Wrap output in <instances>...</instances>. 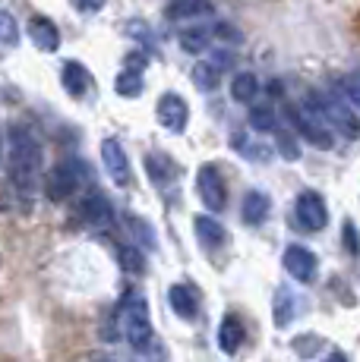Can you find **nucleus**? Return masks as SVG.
Instances as JSON below:
<instances>
[{
  "mask_svg": "<svg viewBox=\"0 0 360 362\" xmlns=\"http://www.w3.org/2000/svg\"><path fill=\"white\" fill-rule=\"evenodd\" d=\"M41 142L26 127L6 129V189L10 199L19 205V211H32L35 192L41 183Z\"/></svg>",
  "mask_w": 360,
  "mask_h": 362,
  "instance_id": "obj_1",
  "label": "nucleus"
},
{
  "mask_svg": "<svg viewBox=\"0 0 360 362\" xmlns=\"http://www.w3.org/2000/svg\"><path fill=\"white\" fill-rule=\"evenodd\" d=\"M114 322H117V334H120L133 350L145 353L152 346V315H149V303L142 299L140 290H127V293L120 296Z\"/></svg>",
  "mask_w": 360,
  "mask_h": 362,
  "instance_id": "obj_2",
  "label": "nucleus"
},
{
  "mask_svg": "<svg viewBox=\"0 0 360 362\" xmlns=\"http://www.w3.org/2000/svg\"><path fill=\"white\" fill-rule=\"evenodd\" d=\"M89 183V164L82 158H64L51 167L45 177V196L51 202H67L73 199L82 186Z\"/></svg>",
  "mask_w": 360,
  "mask_h": 362,
  "instance_id": "obj_3",
  "label": "nucleus"
},
{
  "mask_svg": "<svg viewBox=\"0 0 360 362\" xmlns=\"http://www.w3.org/2000/svg\"><path fill=\"white\" fill-rule=\"evenodd\" d=\"M303 101L313 104L325 120H329V127L338 129L344 139H360V117L354 114V104H344L335 92H325V95L307 92L303 95Z\"/></svg>",
  "mask_w": 360,
  "mask_h": 362,
  "instance_id": "obj_4",
  "label": "nucleus"
},
{
  "mask_svg": "<svg viewBox=\"0 0 360 362\" xmlns=\"http://www.w3.org/2000/svg\"><path fill=\"white\" fill-rule=\"evenodd\" d=\"M285 117H288L291 123H294V129L300 132V136L307 139L310 145H316V148H332V145H335L329 120H325V117H322L310 101H300V107L288 104V107H285Z\"/></svg>",
  "mask_w": 360,
  "mask_h": 362,
  "instance_id": "obj_5",
  "label": "nucleus"
},
{
  "mask_svg": "<svg viewBox=\"0 0 360 362\" xmlns=\"http://www.w3.org/2000/svg\"><path fill=\"white\" fill-rule=\"evenodd\" d=\"M76 221H79L82 227H89V230H108V227L114 224L111 199L99 189L86 192V196L79 199V205H76Z\"/></svg>",
  "mask_w": 360,
  "mask_h": 362,
  "instance_id": "obj_6",
  "label": "nucleus"
},
{
  "mask_svg": "<svg viewBox=\"0 0 360 362\" xmlns=\"http://www.w3.org/2000/svg\"><path fill=\"white\" fill-rule=\"evenodd\" d=\"M196 192L203 199V205L209 211H221L227 202V186H225V177L218 173L215 164H203L196 170Z\"/></svg>",
  "mask_w": 360,
  "mask_h": 362,
  "instance_id": "obj_7",
  "label": "nucleus"
},
{
  "mask_svg": "<svg viewBox=\"0 0 360 362\" xmlns=\"http://www.w3.org/2000/svg\"><path fill=\"white\" fill-rule=\"evenodd\" d=\"M294 214H297V224H300L303 230H322V227L329 224V208H325L320 192H313V189H303L300 196H297Z\"/></svg>",
  "mask_w": 360,
  "mask_h": 362,
  "instance_id": "obj_8",
  "label": "nucleus"
},
{
  "mask_svg": "<svg viewBox=\"0 0 360 362\" xmlns=\"http://www.w3.org/2000/svg\"><path fill=\"white\" fill-rule=\"evenodd\" d=\"M285 271L294 281L313 284L316 274H320V259H316L307 246H288L285 249Z\"/></svg>",
  "mask_w": 360,
  "mask_h": 362,
  "instance_id": "obj_9",
  "label": "nucleus"
},
{
  "mask_svg": "<svg viewBox=\"0 0 360 362\" xmlns=\"http://www.w3.org/2000/svg\"><path fill=\"white\" fill-rule=\"evenodd\" d=\"M158 123H162L168 132H184L186 123H190V107L180 95L168 92L158 98Z\"/></svg>",
  "mask_w": 360,
  "mask_h": 362,
  "instance_id": "obj_10",
  "label": "nucleus"
},
{
  "mask_svg": "<svg viewBox=\"0 0 360 362\" xmlns=\"http://www.w3.org/2000/svg\"><path fill=\"white\" fill-rule=\"evenodd\" d=\"M101 164H105L108 177L114 180L117 186H130V158L117 139H105V142H101Z\"/></svg>",
  "mask_w": 360,
  "mask_h": 362,
  "instance_id": "obj_11",
  "label": "nucleus"
},
{
  "mask_svg": "<svg viewBox=\"0 0 360 362\" xmlns=\"http://www.w3.org/2000/svg\"><path fill=\"white\" fill-rule=\"evenodd\" d=\"M145 173H149V180L158 186V189H171V186L177 183V177H180L177 164L171 161L168 155H162V151L145 155Z\"/></svg>",
  "mask_w": 360,
  "mask_h": 362,
  "instance_id": "obj_12",
  "label": "nucleus"
},
{
  "mask_svg": "<svg viewBox=\"0 0 360 362\" xmlns=\"http://www.w3.org/2000/svg\"><path fill=\"white\" fill-rule=\"evenodd\" d=\"M60 79H64V88L73 95V98H86L89 88H92V73H89L82 64H76V60H67Z\"/></svg>",
  "mask_w": 360,
  "mask_h": 362,
  "instance_id": "obj_13",
  "label": "nucleus"
},
{
  "mask_svg": "<svg viewBox=\"0 0 360 362\" xmlns=\"http://www.w3.org/2000/svg\"><path fill=\"white\" fill-rule=\"evenodd\" d=\"M193 230H196V236H199V243H203L206 249H221L227 243V233H225V227L218 224L215 218H206V214H196L193 218Z\"/></svg>",
  "mask_w": 360,
  "mask_h": 362,
  "instance_id": "obj_14",
  "label": "nucleus"
},
{
  "mask_svg": "<svg viewBox=\"0 0 360 362\" xmlns=\"http://www.w3.org/2000/svg\"><path fill=\"white\" fill-rule=\"evenodd\" d=\"M244 337H247V331H244V322H240L237 315H225L221 318V328H218V346H221V353H237L240 346H244Z\"/></svg>",
  "mask_w": 360,
  "mask_h": 362,
  "instance_id": "obj_15",
  "label": "nucleus"
},
{
  "mask_svg": "<svg viewBox=\"0 0 360 362\" xmlns=\"http://www.w3.org/2000/svg\"><path fill=\"white\" fill-rule=\"evenodd\" d=\"M168 303H171V309L177 312V318L193 322V318L199 315V299L190 287H184V284H174V287L168 290Z\"/></svg>",
  "mask_w": 360,
  "mask_h": 362,
  "instance_id": "obj_16",
  "label": "nucleus"
},
{
  "mask_svg": "<svg viewBox=\"0 0 360 362\" xmlns=\"http://www.w3.org/2000/svg\"><path fill=\"white\" fill-rule=\"evenodd\" d=\"M29 38L35 41L38 51H57V47H60V32H57V25H54L51 19H45V16H35V19L29 23Z\"/></svg>",
  "mask_w": 360,
  "mask_h": 362,
  "instance_id": "obj_17",
  "label": "nucleus"
},
{
  "mask_svg": "<svg viewBox=\"0 0 360 362\" xmlns=\"http://www.w3.org/2000/svg\"><path fill=\"white\" fill-rule=\"evenodd\" d=\"M269 208H272V202H269L266 192H259V189L247 192V196H244V208H240V214H244V224L259 227L262 221L269 218Z\"/></svg>",
  "mask_w": 360,
  "mask_h": 362,
  "instance_id": "obj_18",
  "label": "nucleus"
},
{
  "mask_svg": "<svg viewBox=\"0 0 360 362\" xmlns=\"http://www.w3.org/2000/svg\"><path fill=\"white\" fill-rule=\"evenodd\" d=\"M212 13H215L212 0H174V4H168L164 16L168 19H196V16H212Z\"/></svg>",
  "mask_w": 360,
  "mask_h": 362,
  "instance_id": "obj_19",
  "label": "nucleus"
},
{
  "mask_svg": "<svg viewBox=\"0 0 360 362\" xmlns=\"http://www.w3.org/2000/svg\"><path fill=\"white\" fill-rule=\"evenodd\" d=\"M294 312H297V299L291 293L288 287H279V293H275V328H288L291 322H294Z\"/></svg>",
  "mask_w": 360,
  "mask_h": 362,
  "instance_id": "obj_20",
  "label": "nucleus"
},
{
  "mask_svg": "<svg viewBox=\"0 0 360 362\" xmlns=\"http://www.w3.org/2000/svg\"><path fill=\"white\" fill-rule=\"evenodd\" d=\"M231 95H234V101L250 104L256 95H259V82H256V76H253V73H240V76H234V82H231Z\"/></svg>",
  "mask_w": 360,
  "mask_h": 362,
  "instance_id": "obj_21",
  "label": "nucleus"
},
{
  "mask_svg": "<svg viewBox=\"0 0 360 362\" xmlns=\"http://www.w3.org/2000/svg\"><path fill=\"white\" fill-rule=\"evenodd\" d=\"M209 41H212V32H209V29H203V25L180 32V47H184V51H190V54L206 51V47H209Z\"/></svg>",
  "mask_w": 360,
  "mask_h": 362,
  "instance_id": "obj_22",
  "label": "nucleus"
},
{
  "mask_svg": "<svg viewBox=\"0 0 360 362\" xmlns=\"http://www.w3.org/2000/svg\"><path fill=\"white\" fill-rule=\"evenodd\" d=\"M117 95H123V98H140L142 95V73H133V69H123L120 76H117Z\"/></svg>",
  "mask_w": 360,
  "mask_h": 362,
  "instance_id": "obj_23",
  "label": "nucleus"
},
{
  "mask_svg": "<svg viewBox=\"0 0 360 362\" xmlns=\"http://www.w3.org/2000/svg\"><path fill=\"white\" fill-rule=\"evenodd\" d=\"M218 76H221V69L215 64H196V66H193V82H196L203 92H215V88H218Z\"/></svg>",
  "mask_w": 360,
  "mask_h": 362,
  "instance_id": "obj_24",
  "label": "nucleus"
},
{
  "mask_svg": "<svg viewBox=\"0 0 360 362\" xmlns=\"http://www.w3.org/2000/svg\"><path fill=\"white\" fill-rule=\"evenodd\" d=\"M291 346H294V353L300 359H313L320 350H325V340L316 337V334H303V337H297Z\"/></svg>",
  "mask_w": 360,
  "mask_h": 362,
  "instance_id": "obj_25",
  "label": "nucleus"
},
{
  "mask_svg": "<svg viewBox=\"0 0 360 362\" xmlns=\"http://www.w3.org/2000/svg\"><path fill=\"white\" fill-rule=\"evenodd\" d=\"M117 259H120V264L130 271V274H142L145 271V259L136 246H120L117 249Z\"/></svg>",
  "mask_w": 360,
  "mask_h": 362,
  "instance_id": "obj_26",
  "label": "nucleus"
},
{
  "mask_svg": "<svg viewBox=\"0 0 360 362\" xmlns=\"http://www.w3.org/2000/svg\"><path fill=\"white\" fill-rule=\"evenodd\" d=\"M250 127L256 132H272L275 129V114L272 107H266V104H259V107H250Z\"/></svg>",
  "mask_w": 360,
  "mask_h": 362,
  "instance_id": "obj_27",
  "label": "nucleus"
},
{
  "mask_svg": "<svg viewBox=\"0 0 360 362\" xmlns=\"http://www.w3.org/2000/svg\"><path fill=\"white\" fill-rule=\"evenodd\" d=\"M127 224H130V230H133V236L142 243L145 249H155V233H152V227L145 224L142 218H136V214H127Z\"/></svg>",
  "mask_w": 360,
  "mask_h": 362,
  "instance_id": "obj_28",
  "label": "nucleus"
},
{
  "mask_svg": "<svg viewBox=\"0 0 360 362\" xmlns=\"http://www.w3.org/2000/svg\"><path fill=\"white\" fill-rule=\"evenodd\" d=\"M0 32H4V47H16L19 41V32H16V19H13V13H0Z\"/></svg>",
  "mask_w": 360,
  "mask_h": 362,
  "instance_id": "obj_29",
  "label": "nucleus"
},
{
  "mask_svg": "<svg viewBox=\"0 0 360 362\" xmlns=\"http://www.w3.org/2000/svg\"><path fill=\"white\" fill-rule=\"evenodd\" d=\"M342 92H344V98H348L354 107L360 110V73H351V76H344V82H342Z\"/></svg>",
  "mask_w": 360,
  "mask_h": 362,
  "instance_id": "obj_30",
  "label": "nucleus"
},
{
  "mask_svg": "<svg viewBox=\"0 0 360 362\" xmlns=\"http://www.w3.org/2000/svg\"><path fill=\"white\" fill-rule=\"evenodd\" d=\"M342 236H344V249H348V255H360V233H357L354 221H344Z\"/></svg>",
  "mask_w": 360,
  "mask_h": 362,
  "instance_id": "obj_31",
  "label": "nucleus"
},
{
  "mask_svg": "<svg viewBox=\"0 0 360 362\" xmlns=\"http://www.w3.org/2000/svg\"><path fill=\"white\" fill-rule=\"evenodd\" d=\"M275 139H279V151H281V155H285L288 161H297V155H300V151H297L294 139H291L285 129H279V132H275Z\"/></svg>",
  "mask_w": 360,
  "mask_h": 362,
  "instance_id": "obj_32",
  "label": "nucleus"
},
{
  "mask_svg": "<svg viewBox=\"0 0 360 362\" xmlns=\"http://www.w3.org/2000/svg\"><path fill=\"white\" fill-rule=\"evenodd\" d=\"M215 35H221V41H231V45H240V32L227 23H218L215 25Z\"/></svg>",
  "mask_w": 360,
  "mask_h": 362,
  "instance_id": "obj_33",
  "label": "nucleus"
},
{
  "mask_svg": "<svg viewBox=\"0 0 360 362\" xmlns=\"http://www.w3.org/2000/svg\"><path fill=\"white\" fill-rule=\"evenodd\" d=\"M73 6L79 13H99L105 6V0H73Z\"/></svg>",
  "mask_w": 360,
  "mask_h": 362,
  "instance_id": "obj_34",
  "label": "nucleus"
},
{
  "mask_svg": "<svg viewBox=\"0 0 360 362\" xmlns=\"http://www.w3.org/2000/svg\"><path fill=\"white\" fill-rule=\"evenodd\" d=\"M127 69H133V73H142V69H145V54L142 51L130 54V57H127Z\"/></svg>",
  "mask_w": 360,
  "mask_h": 362,
  "instance_id": "obj_35",
  "label": "nucleus"
},
{
  "mask_svg": "<svg viewBox=\"0 0 360 362\" xmlns=\"http://www.w3.org/2000/svg\"><path fill=\"white\" fill-rule=\"evenodd\" d=\"M322 362H348V356H344V353H329Z\"/></svg>",
  "mask_w": 360,
  "mask_h": 362,
  "instance_id": "obj_36",
  "label": "nucleus"
}]
</instances>
